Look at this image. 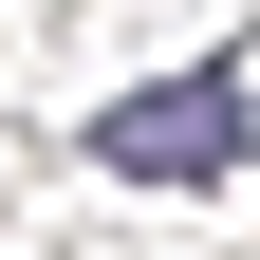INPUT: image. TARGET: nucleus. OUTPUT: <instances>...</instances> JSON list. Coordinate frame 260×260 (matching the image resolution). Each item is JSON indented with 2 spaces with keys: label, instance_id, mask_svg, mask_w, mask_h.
<instances>
[{
  "label": "nucleus",
  "instance_id": "1",
  "mask_svg": "<svg viewBox=\"0 0 260 260\" xmlns=\"http://www.w3.org/2000/svg\"><path fill=\"white\" fill-rule=\"evenodd\" d=\"M93 168H130V186H223V168H242V56H186V75L112 93V112H93Z\"/></svg>",
  "mask_w": 260,
  "mask_h": 260
}]
</instances>
